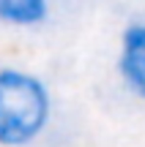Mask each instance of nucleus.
I'll list each match as a JSON object with an SVG mask.
<instances>
[{
	"instance_id": "nucleus-1",
	"label": "nucleus",
	"mask_w": 145,
	"mask_h": 147,
	"mask_svg": "<svg viewBox=\"0 0 145 147\" xmlns=\"http://www.w3.org/2000/svg\"><path fill=\"white\" fill-rule=\"evenodd\" d=\"M55 95L38 74L0 65V147H33L49 131Z\"/></svg>"
},
{
	"instance_id": "nucleus-2",
	"label": "nucleus",
	"mask_w": 145,
	"mask_h": 147,
	"mask_svg": "<svg viewBox=\"0 0 145 147\" xmlns=\"http://www.w3.org/2000/svg\"><path fill=\"white\" fill-rule=\"evenodd\" d=\"M118 76L134 98L145 101V19H131L118 41Z\"/></svg>"
},
{
	"instance_id": "nucleus-3",
	"label": "nucleus",
	"mask_w": 145,
	"mask_h": 147,
	"mask_svg": "<svg viewBox=\"0 0 145 147\" xmlns=\"http://www.w3.org/2000/svg\"><path fill=\"white\" fill-rule=\"evenodd\" d=\"M52 14V0H0V25L36 30Z\"/></svg>"
}]
</instances>
